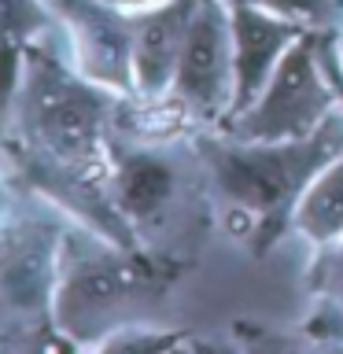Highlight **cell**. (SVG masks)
<instances>
[{
    "label": "cell",
    "mask_w": 343,
    "mask_h": 354,
    "mask_svg": "<svg viewBox=\"0 0 343 354\" xmlns=\"http://www.w3.org/2000/svg\"><path fill=\"white\" fill-rule=\"evenodd\" d=\"M122 100L33 41L11 100L0 107V174L107 240L137 248V225L111 188V126Z\"/></svg>",
    "instance_id": "1"
},
{
    "label": "cell",
    "mask_w": 343,
    "mask_h": 354,
    "mask_svg": "<svg viewBox=\"0 0 343 354\" xmlns=\"http://www.w3.org/2000/svg\"><path fill=\"white\" fill-rule=\"evenodd\" d=\"M210 185L240 218V236L254 254H266L292 229L295 203L306 185L343 155V107L299 140H240V137H199Z\"/></svg>",
    "instance_id": "2"
},
{
    "label": "cell",
    "mask_w": 343,
    "mask_h": 354,
    "mask_svg": "<svg viewBox=\"0 0 343 354\" xmlns=\"http://www.w3.org/2000/svg\"><path fill=\"white\" fill-rule=\"evenodd\" d=\"M185 266L170 254H155L107 240L104 232L71 218L59 248L55 284V328L74 347H100L115 317L137 299L163 295Z\"/></svg>",
    "instance_id": "3"
},
{
    "label": "cell",
    "mask_w": 343,
    "mask_h": 354,
    "mask_svg": "<svg viewBox=\"0 0 343 354\" xmlns=\"http://www.w3.org/2000/svg\"><path fill=\"white\" fill-rule=\"evenodd\" d=\"M66 225L71 218L52 203L0 218V347H19V339L52 347L44 336H63L55 328V284Z\"/></svg>",
    "instance_id": "4"
},
{
    "label": "cell",
    "mask_w": 343,
    "mask_h": 354,
    "mask_svg": "<svg viewBox=\"0 0 343 354\" xmlns=\"http://www.w3.org/2000/svg\"><path fill=\"white\" fill-rule=\"evenodd\" d=\"M343 104L321 63V30H306L281 55L259 100L229 118L221 133L240 140H299L310 137Z\"/></svg>",
    "instance_id": "5"
},
{
    "label": "cell",
    "mask_w": 343,
    "mask_h": 354,
    "mask_svg": "<svg viewBox=\"0 0 343 354\" xmlns=\"http://www.w3.org/2000/svg\"><path fill=\"white\" fill-rule=\"evenodd\" d=\"M232 96H237V71H232V22L229 0H199L192 26H188L181 59L166 96L151 100L174 126H225Z\"/></svg>",
    "instance_id": "6"
},
{
    "label": "cell",
    "mask_w": 343,
    "mask_h": 354,
    "mask_svg": "<svg viewBox=\"0 0 343 354\" xmlns=\"http://www.w3.org/2000/svg\"><path fill=\"white\" fill-rule=\"evenodd\" d=\"M55 19L71 33L74 66L89 82L137 100L133 77V11L111 0H48Z\"/></svg>",
    "instance_id": "7"
},
{
    "label": "cell",
    "mask_w": 343,
    "mask_h": 354,
    "mask_svg": "<svg viewBox=\"0 0 343 354\" xmlns=\"http://www.w3.org/2000/svg\"><path fill=\"white\" fill-rule=\"evenodd\" d=\"M229 22H232V71H237V96H232L229 118L248 111L259 93L277 71L281 55L306 33L292 19H281L248 0H229ZM225 118V122H229Z\"/></svg>",
    "instance_id": "8"
},
{
    "label": "cell",
    "mask_w": 343,
    "mask_h": 354,
    "mask_svg": "<svg viewBox=\"0 0 343 354\" xmlns=\"http://www.w3.org/2000/svg\"><path fill=\"white\" fill-rule=\"evenodd\" d=\"M199 0H159L133 11V77L137 100H159L174 82Z\"/></svg>",
    "instance_id": "9"
},
{
    "label": "cell",
    "mask_w": 343,
    "mask_h": 354,
    "mask_svg": "<svg viewBox=\"0 0 343 354\" xmlns=\"http://www.w3.org/2000/svg\"><path fill=\"white\" fill-rule=\"evenodd\" d=\"M111 188L115 199L133 225L151 221L174 196V170L170 162L151 151H118L115 148V166H111Z\"/></svg>",
    "instance_id": "10"
},
{
    "label": "cell",
    "mask_w": 343,
    "mask_h": 354,
    "mask_svg": "<svg viewBox=\"0 0 343 354\" xmlns=\"http://www.w3.org/2000/svg\"><path fill=\"white\" fill-rule=\"evenodd\" d=\"M292 229L314 248L343 240V155H336L295 203Z\"/></svg>",
    "instance_id": "11"
},
{
    "label": "cell",
    "mask_w": 343,
    "mask_h": 354,
    "mask_svg": "<svg viewBox=\"0 0 343 354\" xmlns=\"http://www.w3.org/2000/svg\"><path fill=\"white\" fill-rule=\"evenodd\" d=\"M48 0H0V107L11 100V88L19 82L22 55L41 30L52 22Z\"/></svg>",
    "instance_id": "12"
},
{
    "label": "cell",
    "mask_w": 343,
    "mask_h": 354,
    "mask_svg": "<svg viewBox=\"0 0 343 354\" xmlns=\"http://www.w3.org/2000/svg\"><path fill=\"white\" fill-rule=\"evenodd\" d=\"M100 351H137V354H155V351H218L214 343H203L196 332H177V328H144V332H111L100 343Z\"/></svg>",
    "instance_id": "13"
},
{
    "label": "cell",
    "mask_w": 343,
    "mask_h": 354,
    "mask_svg": "<svg viewBox=\"0 0 343 354\" xmlns=\"http://www.w3.org/2000/svg\"><path fill=\"white\" fill-rule=\"evenodd\" d=\"M306 30H336L343 22V0H248Z\"/></svg>",
    "instance_id": "14"
},
{
    "label": "cell",
    "mask_w": 343,
    "mask_h": 354,
    "mask_svg": "<svg viewBox=\"0 0 343 354\" xmlns=\"http://www.w3.org/2000/svg\"><path fill=\"white\" fill-rule=\"evenodd\" d=\"M310 288L321 299V306H328L343 321V240L317 248L314 270H310Z\"/></svg>",
    "instance_id": "15"
},
{
    "label": "cell",
    "mask_w": 343,
    "mask_h": 354,
    "mask_svg": "<svg viewBox=\"0 0 343 354\" xmlns=\"http://www.w3.org/2000/svg\"><path fill=\"white\" fill-rule=\"evenodd\" d=\"M321 63H325V74H328V82L343 104V55H340L336 30H321Z\"/></svg>",
    "instance_id": "16"
},
{
    "label": "cell",
    "mask_w": 343,
    "mask_h": 354,
    "mask_svg": "<svg viewBox=\"0 0 343 354\" xmlns=\"http://www.w3.org/2000/svg\"><path fill=\"white\" fill-rule=\"evenodd\" d=\"M111 4H118V8H129V11H137V8H148V4H159V0H111Z\"/></svg>",
    "instance_id": "17"
},
{
    "label": "cell",
    "mask_w": 343,
    "mask_h": 354,
    "mask_svg": "<svg viewBox=\"0 0 343 354\" xmlns=\"http://www.w3.org/2000/svg\"><path fill=\"white\" fill-rule=\"evenodd\" d=\"M340 55H343V52H340Z\"/></svg>",
    "instance_id": "18"
}]
</instances>
